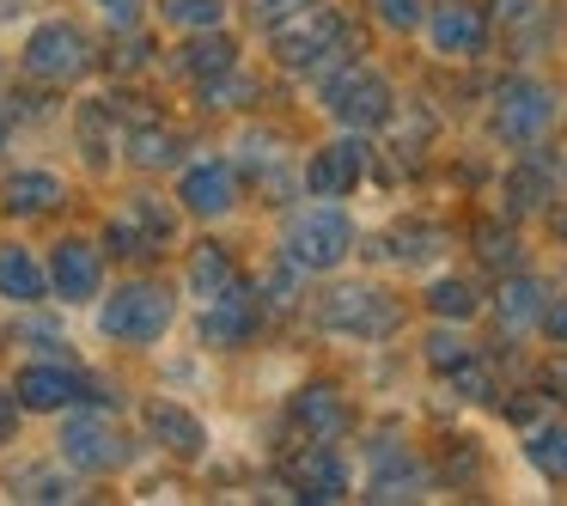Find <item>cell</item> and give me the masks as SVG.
I'll return each mask as SVG.
<instances>
[{
	"label": "cell",
	"mask_w": 567,
	"mask_h": 506,
	"mask_svg": "<svg viewBox=\"0 0 567 506\" xmlns=\"http://www.w3.org/2000/svg\"><path fill=\"white\" fill-rule=\"evenodd\" d=\"M0 135H7V116H0Z\"/></svg>",
	"instance_id": "35"
},
{
	"label": "cell",
	"mask_w": 567,
	"mask_h": 506,
	"mask_svg": "<svg viewBox=\"0 0 567 506\" xmlns=\"http://www.w3.org/2000/svg\"><path fill=\"white\" fill-rule=\"evenodd\" d=\"M543 330H549V342H567V299H549V306H543Z\"/></svg>",
	"instance_id": "29"
},
{
	"label": "cell",
	"mask_w": 567,
	"mask_h": 506,
	"mask_svg": "<svg viewBox=\"0 0 567 506\" xmlns=\"http://www.w3.org/2000/svg\"><path fill=\"white\" fill-rule=\"evenodd\" d=\"M250 330H257V311H250V299L238 287L208 299V342H245Z\"/></svg>",
	"instance_id": "17"
},
{
	"label": "cell",
	"mask_w": 567,
	"mask_h": 506,
	"mask_svg": "<svg viewBox=\"0 0 567 506\" xmlns=\"http://www.w3.org/2000/svg\"><path fill=\"white\" fill-rule=\"evenodd\" d=\"M543 306H549V299H543L537 281H513L501 293V323L506 330H530V323H543Z\"/></svg>",
	"instance_id": "21"
},
{
	"label": "cell",
	"mask_w": 567,
	"mask_h": 506,
	"mask_svg": "<svg viewBox=\"0 0 567 506\" xmlns=\"http://www.w3.org/2000/svg\"><path fill=\"white\" fill-rule=\"evenodd\" d=\"M55 202H62V177H50V172L7 177V208L13 214H38V208H55Z\"/></svg>",
	"instance_id": "20"
},
{
	"label": "cell",
	"mask_w": 567,
	"mask_h": 506,
	"mask_svg": "<svg viewBox=\"0 0 567 506\" xmlns=\"http://www.w3.org/2000/svg\"><path fill=\"white\" fill-rule=\"evenodd\" d=\"M50 281H55V293L62 299H92L99 293V257H92V245H55V257H50Z\"/></svg>",
	"instance_id": "12"
},
{
	"label": "cell",
	"mask_w": 567,
	"mask_h": 506,
	"mask_svg": "<svg viewBox=\"0 0 567 506\" xmlns=\"http://www.w3.org/2000/svg\"><path fill=\"white\" fill-rule=\"evenodd\" d=\"M287 476H293V488H299V500H342L348 494V476H342V457L330 452V445H311L306 457H293V469H287Z\"/></svg>",
	"instance_id": "10"
},
{
	"label": "cell",
	"mask_w": 567,
	"mask_h": 506,
	"mask_svg": "<svg viewBox=\"0 0 567 506\" xmlns=\"http://www.w3.org/2000/svg\"><path fill=\"white\" fill-rule=\"evenodd\" d=\"M86 68V43H80L74 25H43L38 38L25 43V74L31 80H74Z\"/></svg>",
	"instance_id": "7"
},
{
	"label": "cell",
	"mask_w": 567,
	"mask_h": 506,
	"mask_svg": "<svg viewBox=\"0 0 567 506\" xmlns=\"http://www.w3.org/2000/svg\"><path fill=\"white\" fill-rule=\"evenodd\" d=\"M348 245H354V226H348V214L336 202L293 214V226H287V257L299 269H336L348 257Z\"/></svg>",
	"instance_id": "1"
},
{
	"label": "cell",
	"mask_w": 567,
	"mask_h": 506,
	"mask_svg": "<svg viewBox=\"0 0 567 506\" xmlns=\"http://www.w3.org/2000/svg\"><path fill=\"white\" fill-rule=\"evenodd\" d=\"M147 427H153V440H159L165 452H177V457H196L202 452V421H189L177 403H153L147 409Z\"/></svg>",
	"instance_id": "18"
},
{
	"label": "cell",
	"mask_w": 567,
	"mask_h": 506,
	"mask_svg": "<svg viewBox=\"0 0 567 506\" xmlns=\"http://www.w3.org/2000/svg\"><path fill=\"white\" fill-rule=\"evenodd\" d=\"M43 287H50V269L38 262V250L0 245V299H13V306H38Z\"/></svg>",
	"instance_id": "11"
},
{
	"label": "cell",
	"mask_w": 567,
	"mask_h": 506,
	"mask_svg": "<svg viewBox=\"0 0 567 506\" xmlns=\"http://www.w3.org/2000/svg\"><path fill=\"white\" fill-rule=\"evenodd\" d=\"M372 7H379V19H384V25H396V31L421 25V0H372Z\"/></svg>",
	"instance_id": "27"
},
{
	"label": "cell",
	"mask_w": 567,
	"mask_h": 506,
	"mask_svg": "<svg viewBox=\"0 0 567 506\" xmlns=\"http://www.w3.org/2000/svg\"><path fill=\"white\" fill-rule=\"evenodd\" d=\"M135 7H141V0H104V13H111V19H135Z\"/></svg>",
	"instance_id": "31"
},
{
	"label": "cell",
	"mask_w": 567,
	"mask_h": 506,
	"mask_svg": "<svg viewBox=\"0 0 567 506\" xmlns=\"http://www.w3.org/2000/svg\"><path fill=\"white\" fill-rule=\"evenodd\" d=\"M13 427H19V396L0 391V440H13Z\"/></svg>",
	"instance_id": "30"
},
{
	"label": "cell",
	"mask_w": 567,
	"mask_h": 506,
	"mask_svg": "<svg viewBox=\"0 0 567 506\" xmlns=\"http://www.w3.org/2000/svg\"><path fill=\"white\" fill-rule=\"evenodd\" d=\"M561 233H567V220H561Z\"/></svg>",
	"instance_id": "36"
},
{
	"label": "cell",
	"mask_w": 567,
	"mask_h": 506,
	"mask_svg": "<svg viewBox=\"0 0 567 506\" xmlns=\"http://www.w3.org/2000/svg\"><path fill=\"white\" fill-rule=\"evenodd\" d=\"M62 452L74 457V464L111 469L116 457H123V445H116L111 421H92V415H80V421H68V427H62Z\"/></svg>",
	"instance_id": "15"
},
{
	"label": "cell",
	"mask_w": 567,
	"mask_h": 506,
	"mask_svg": "<svg viewBox=\"0 0 567 506\" xmlns=\"http://www.w3.org/2000/svg\"><path fill=\"white\" fill-rule=\"evenodd\" d=\"M172 19L177 25H214L220 7H214V0H172Z\"/></svg>",
	"instance_id": "28"
},
{
	"label": "cell",
	"mask_w": 567,
	"mask_h": 506,
	"mask_svg": "<svg viewBox=\"0 0 567 506\" xmlns=\"http://www.w3.org/2000/svg\"><path fill=\"white\" fill-rule=\"evenodd\" d=\"M549 384H555V391H561V403H567V360H561V366L549 372Z\"/></svg>",
	"instance_id": "33"
},
{
	"label": "cell",
	"mask_w": 567,
	"mask_h": 506,
	"mask_svg": "<svg viewBox=\"0 0 567 506\" xmlns=\"http://www.w3.org/2000/svg\"><path fill=\"white\" fill-rule=\"evenodd\" d=\"M360 165H367V147H360V141L323 147L318 159H311V172H306V189L323 196V202H336V196H348V189L360 184Z\"/></svg>",
	"instance_id": "8"
},
{
	"label": "cell",
	"mask_w": 567,
	"mask_h": 506,
	"mask_svg": "<svg viewBox=\"0 0 567 506\" xmlns=\"http://www.w3.org/2000/svg\"><path fill=\"white\" fill-rule=\"evenodd\" d=\"M433 311H440V318H470L476 299H470L464 281H440V287H433Z\"/></svg>",
	"instance_id": "23"
},
{
	"label": "cell",
	"mask_w": 567,
	"mask_h": 506,
	"mask_svg": "<svg viewBox=\"0 0 567 506\" xmlns=\"http://www.w3.org/2000/svg\"><path fill=\"white\" fill-rule=\"evenodd\" d=\"M530 0H501V13H525Z\"/></svg>",
	"instance_id": "34"
},
{
	"label": "cell",
	"mask_w": 567,
	"mask_h": 506,
	"mask_svg": "<svg viewBox=\"0 0 567 506\" xmlns=\"http://www.w3.org/2000/svg\"><path fill=\"white\" fill-rule=\"evenodd\" d=\"M323 323L342 335H367V342H379V335L396 330V306L379 293V287H336L330 299H323Z\"/></svg>",
	"instance_id": "2"
},
{
	"label": "cell",
	"mask_w": 567,
	"mask_h": 506,
	"mask_svg": "<svg viewBox=\"0 0 567 506\" xmlns=\"http://www.w3.org/2000/svg\"><path fill=\"white\" fill-rule=\"evenodd\" d=\"M427 38H433L440 55H476L482 50V13L470 7V0H445V7H433Z\"/></svg>",
	"instance_id": "9"
},
{
	"label": "cell",
	"mask_w": 567,
	"mask_h": 506,
	"mask_svg": "<svg viewBox=\"0 0 567 506\" xmlns=\"http://www.w3.org/2000/svg\"><path fill=\"white\" fill-rule=\"evenodd\" d=\"M549 123H555V99H549V86H537V80H513V86L501 92L494 128H501L506 141H537Z\"/></svg>",
	"instance_id": "5"
},
{
	"label": "cell",
	"mask_w": 567,
	"mask_h": 506,
	"mask_svg": "<svg viewBox=\"0 0 567 506\" xmlns=\"http://www.w3.org/2000/svg\"><path fill=\"white\" fill-rule=\"evenodd\" d=\"M165 323H172V299L159 287H128L104 306V330L123 342H153V335H165Z\"/></svg>",
	"instance_id": "4"
},
{
	"label": "cell",
	"mask_w": 567,
	"mask_h": 506,
	"mask_svg": "<svg viewBox=\"0 0 567 506\" xmlns=\"http://www.w3.org/2000/svg\"><path fill=\"white\" fill-rule=\"evenodd\" d=\"M421 488H427V469H421L409 452H379L372 457V482H367L372 500H415Z\"/></svg>",
	"instance_id": "13"
},
{
	"label": "cell",
	"mask_w": 567,
	"mask_h": 506,
	"mask_svg": "<svg viewBox=\"0 0 567 506\" xmlns=\"http://www.w3.org/2000/svg\"><path fill=\"white\" fill-rule=\"evenodd\" d=\"M323 99H330L336 123H354V128H372V123L391 116V86H384L379 74H367V68H342Z\"/></svg>",
	"instance_id": "3"
},
{
	"label": "cell",
	"mask_w": 567,
	"mask_h": 506,
	"mask_svg": "<svg viewBox=\"0 0 567 506\" xmlns=\"http://www.w3.org/2000/svg\"><path fill=\"white\" fill-rule=\"evenodd\" d=\"M177 153V141L165 135V128H147V135H135V159H147V165H165Z\"/></svg>",
	"instance_id": "25"
},
{
	"label": "cell",
	"mask_w": 567,
	"mask_h": 506,
	"mask_svg": "<svg viewBox=\"0 0 567 506\" xmlns=\"http://www.w3.org/2000/svg\"><path fill=\"white\" fill-rule=\"evenodd\" d=\"M74 391H80V379L68 366H25L13 379L19 409H68V403H74Z\"/></svg>",
	"instance_id": "14"
},
{
	"label": "cell",
	"mask_w": 567,
	"mask_h": 506,
	"mask_svg": "<svg viewBox=\"0 0 567 506\" xmlns=\"http://www.w3.org/2000/svg\"><path fill=\"white\" fill-rule=\"evenodd\" d=\"M196 287H202V293H226V262H220V250H202V257H196Z\"/></svg>",
	"instance_id": "24"
},
{
	"label": "cell",
	"mask_w": 567,
	"mask_h": 506,
	"mask_svg": "<svg viewBox=\"0 0 567 506\" xmlns=\"http://www.w3.org/2000/svg\"><path fill=\"white\" fill-rule=\"evenodd\" d=\"M184 202L196 214H226V208H233V165H220V159L189 165V172H184Z\"/></svg>",
	"instance_id": "16"
},
{
	"label": "cell",
	"mask_w": 567,
	"mask_h": 506,
	"mask_svg": "<svg viewBox=\"0 0 567 506\" xmlns=\"http://www.w3.org/2000/svg\"><path fill=\"white\" fill-rule=\"evenodd\" d=\"M293 415H299V427H311V440H323V445L348 427V409H342V396H336V391H306L293 403Z\"/></svg>",
	"instance_id": "19"
},
{
	"label": "cell",
	"mask_w": 567,
	"mask_h": 506,
	"mask_svg": "<svg viewBox=\"0 0 567 506\" xmlns=\"http://www.w3.org/2000/svg\"><path fill=\"white\" fill-rule=\"evenodd\" d=\"M427 360H433V366H470V348L464 342H457V335H433V342H427Z\"/></svg>",
	"instance_id": "26"
},
{
	"label": "cell",
	"mask_w": 567,
	"mask_h": 506,
	"mask_svg": "<svg viewBox=\"0 0 567 506\" xmlns=\"http://www.w3.org/2000/svg\"><path fill=\"white\" fill-rule=\"evenodd\" d=\"M262 7H269V13H299L306 0H262Z\"/></svg>",
	"instance_id": "32"
},
{
	"label": "cell",
	"mask_w": 567,
	"mask_h": 506,
	"mask_svg": "<svg viewBox=\"0 0 567 506\" xmlns=\"http://www.w3.org/2000/svg\"><path fill=\"white\" fill-rule=\"evenodd\" d=\"M348 31H342V19L330 13V7H299V19L281 31V62H293V68H311V62H323V55H336V43H342Z\"/></svg>",
	"instance_id": "6"
},
{
	"label": "cell",
	"mask_w": 567,
	"mask_h": 506,
	"mask_svg": "<svg viewBox=\"0 0 567 506\" xmlns=\"http://www.w3.org/2000/svg\"><path fill=\"white\" fill-rule=\"evenodd\" d=\"M525 452H530V464H537L543 476H567V427H537Z\"/></svg>",
	"instance_id": "22"
}]
</instances>
